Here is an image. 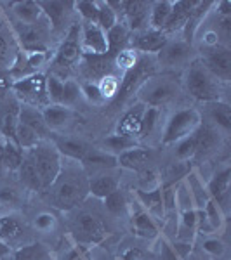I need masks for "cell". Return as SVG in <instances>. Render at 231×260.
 Here are the masks:
<instances>
[{
	"instance_id": "32",
	"label": "cell",
	"mask_w": 231,
	"mask_h": 260,
	"mask_svg": "<svg viewBox=\"0 0 231 260\" xmlns=\"http://www.w3.org/2000/svg\"><path fill=\"white\" fill-rule=\"evenodd\" d=\"M134 146H137L136 137L119 136V134L106 137V139L103 141V151H104V153H108V154H111V156H115V158L119 156V154L124 153V151L134 148Z\"/></svg>"
},
{
	"instance_id": "38",
	"label": "cell",
	"mask_w": 231,
	"mask_h": 260,
	"mask_svg": "<svg viewBox=\"0 0 231 260\" xmlns=\"http://www.w3.org/2000/svg\"><path fill=\"white\" fill-rule=\"evenodd\" d=\"M119 14L111 9V6L108 2H99V14L96 19V24L103 30L104 33L110 31L115 24H119Z\"/></svg>"
},
{
	"instance_id": "14",
	"label": "cell",
	"mask_w": 231,
	"mask_h": 260,
	"mask_svg": "<svg viewBox=\"0 0 231 260\" xmlns=\"http://www.w3.org/2000/svg\"><path fill=\"white\" fill-rule=\"evenodd\" d=\"M150 2H141V0H132V2H122V16L125 19L127 30L132 31H145L148 30L150 24Z\"/></svg>"
},
{
	"instance_id": "45",
	"label": "cell",
	"mask_w": 231,
	"mask_h": 260,
	"mask_svg": "<svg viewBox=\"0 0 231 260\" xmlns=\"http://www.w3.org/2000/svg\"><path fill=\"white\" fill-rule=\"evenodd\" d=\"M103 201H104L106 210L113 213V215H120V213H124L125 208H127V198H125L122 189H117L115 192H111V194L106 196Z\"/></svg>"
},
{
	"instance_id": "37",
	"label": "cell",
	"mask_w": 231,
	"mask_h": 260,
	"mask_svg": "<svg viewBox=\"0 0 231 260\" xmlns=\"http://www.w3.org/2000/svg\"><path fill=\"white\" fill-rule=\"evenodd\" d=\"M139 57L141 56L137 50H134L132 47H125V49H122L119 54L113 56V66H115L117 70H122L124 73H127L129 70H132L134 66L137 64Z\"/></svg>"
},
{
	"instance_id": "18",
	"label": "cell",
	"mask_w": 231,
	"mask_h": 260,
	"mask_svg": "<svg viewBox=\"0 0 231 260\" xmlns=\"http://www.w3.org/2000/svg\"><path fill=\"white\" fill-rule=\"evenodd\" d=\"M117 189H120V177L113 174L111 170L101 172V174L89 177V194H92L94 198L104 200Z\"/></svg>"
},
{
	"instance_id": "47",
	"label": "cell",
	"mask_w": 231,
	"mask_h": 260,
	"mask_svg": "<svg viewBox=\"0 0 231 260\" xmlns=\"http://www.w3.org/2000/svg\"><path fill=\"white\" fill-rule=\"evenodd\" d=\"M195 153L196 151H195V141H193V136L178 142V148H176V158H178V160L186 161L195 156Z\"/></svg>"
},
{
	"instance_id": "16",
	"label": "cell",
	"mask_w": 231,
	"mask_h": 260,
	"mask_svg": "<svg viewBox=\"0 0 231 260\" xmlns=\"http://www.w3.org/2000/svg\"><path fill=\"white\" fill-rule=\"evenodd\" d=\"M169 42V37L160 30H148L139 31L136 37L132 39V49L137 52H142L145 56H151L155 54L157 56L160 50L165 47V44Z\"/></svg>"
},
{
	"instance_id": "17",
	"label": "cell",
	"mask_w": 231,
	"mask_h": 260,
	"mask_svg": "<svg viewBox=\"0 0 231 260\" xmlns=\"http://www.w3.org/2000/svg\"><path fill=\"white\" fill-rule=\"evenodd\" d=\"M196 7V2H186V0H179V2H172V11L167 19L165 26H163V33L169 35L174 31H181L188 26L191 21L193 11Z\"/></svg>"
},
{
	"instance_id": "55",
	"label": "cell",
	"mask_w": 231,
	"mask_h": 260,
	"mask_svg": "<svg viewBox=\"0 0 231 260\" xmlns=\"http://www.w3.org/2000/svg\"><path fill=\"white\" fill-rule=\"evenodd\" d=\"M4 170V137H0V172Z\"/></svg>"
},
{
	"instance_id": "12",
	"label": "cell",
	"mask_w": 231,
	"mask_h": 260,
	"mask_svg": "<svg viewBox=\"0 0 231 260\" xmlns=\"http://www.w3.org/2000/svg\"><path fill=\"white\" fill-rule=\"evenodd\" d=\"M191 44L188 40H169L160 52L155 56L157 66L163 68H179L191 62Z\"/></svg>"
},
{
	"instance_id": "1",
	"label": "cell",
	"mask_w": 231,
	"mask_h": 260,
	"mask_svg": "<svg viewBox=\"0 0 231 260\" xmlns=\"http://www.w3.org/2000/svg\"><path fill=\"white\" fill-rule=\"evenodd\" d=\"M47 191H50L54 207L70 212L83 203L89 194V175L78 161L63 163L60 175Z\"/></svg>"
},
{
	"instance_id": "42",
	"label": "cell",
	"mask_w": 231,
	"mask_h": 260,
	"mask_svg": "<svg viewBox=\"0 0 231 260\" xmlns=\"http://www.w3.org/2000/svg\"><path fill=\"white\" fill-rule=\"evenodd\" d=\"M82 99V92H80V83L66 78L65 87H63V99H61V106H68L73 108L78 101Z\"/></svg>"
},
{
	"instance_id": "24",
	"label": "cell",
	"mask_w": 231,
	"mask_h": 260,
	"mask_svg": "<svg viewBox=\"0 0 231 260\" xmlns=\"http://www.w3.org/2000/svg\"><path fill=\"white\" fill-rule=\"evenodd\" d=\"M229 175H231V170H229V167H226V169H222L221 172H217L211 182H209V194H211V200L216 201L221 210L224 208V203H226V200H228Z\"/></svg>"
},
{
	"instance_id": "9",
	"label": "cell",
	"mask_w": 231,
	"mask_h": 260,
	"mask_svg": "<svg viewBox=\"0 0 231 260\" xmlns=\"http://www.w3.org/2000/svg\"><path fill=\"white\" fill-rule=\"evenodd\" d=\"M151 75H157V61L151 56H141L137 64L132 70H129L127 73H124V77H122L119 94L115 98L117 103L122 104L129 98H132L136 94V90L139 89L141 83L146 78H150Z\"/></svg>"
},
{
	"instance_id": "54",
	"label": "cell",
	"mask_w": 231,
	"mask_h": 260,
	"mask_svg": "<svg viewBox=\"0 0 231 260\" xmlns=\"http://www.w3.org/2000/svg\"><path fill=\"white\" fill-rule=\"evenodd\" d=\"M65 260H85V257H83V253L80 250H73V251H70L68 255H66V258Z\"/></svg>"
},
{
	"instance_id": "28",
	"label": "cell",
	"mask_w": 231,
	"mask_h": 260,
	"mask_svg": "<svg viewBox=\"0 0 231 260\" xmlns=\"http://www.w3.org/2000/svg\"><path fill=\"white\" fill-rule=\"evenodd\" d=\"M24 151L19 148L16 141L4 139V170L9 174H18L21 163H23Z\"/></svg>"
},
{
	"instance_id": "15",
	"label": "cell",
	"mask_w": 231,
	"mask_h": 260,
	"mask_svg": "<svg viewBox=\"0 0 231 260\" xmlns=\"http://www.w3.org/2000/svg\"><path fill=\"white\" fill-rule=\"evenodd\" d=\"M151 161H153V149L148 146H134L117 156V165L134 172L148 170Z\"/></svg>"
},
{
	"instance_id": "56",
	"label": "cell",
	"mask_w": 231,
	"mask_h": 260,
	"mask_svg": "<svg viewBox=\"0 0 231 260\" xmlns=\"http://www.w3.org/2000/svg\"><path fill=\"white\" fill-rule=\"evenodd\" d=\"M0 260H12V253L9 255V257H4V258H0Z\"/></svg>"
},
{
	"instance_id": "52",
	"label": "cell",
	"mask_w": 231,
	"mask_h": 260,
	"mask_svg": "<svg viewBox=\"0 0 231 260\" xmlns=\"http://www.w3.org/2000/svg\"><path fill=\"white\" fill-rule=\"evenodd\" d=\"M139 258H141V251L137 248H131L122 255V260H139Z\"/></svg>"
},
{
	"instance_id": "23",
	"label": "cell",
	"mask_w": 231,
	"mask_h": 260,
	"mask_svg": "<svg viewBox=\"0 0 231 260\" xmlns=\"http://www.w3.org/2000/svg\"><path fill=\"white\" fill-rule=\"evenodd\" d=\"M54 144V148L57 149V153L61 156L68 158L71 161H78L80 163L83 160V156L89 151V146L85 142L73 139V137H56L54 141H50Z\"/></svg>"
},
{
	"instance_id": "8",
	"label": "cell",
	"mask_w": 231,
	"mask_h": 260,
	"mask_svg": "<svg viewBox=\"0 0 231 260\" xmlns=\"http://www.w3.org/2000/svg\"><path fill=\"white\" fill-rule=\"evenodd\" d=\"M106 225L92 212H78L70 222V234L78 245H98L106 238Z\"/></svg>"
},
{
	"instance_id": "41",
	"label": "cell",
	"mask_w": 231,
	"mask_h": 260,
	"mask_svg": "<svg viewBox=\"0 0 231 260\" xmlns=\"http://www.w3.org/2000/svg\"><path fill=\"white\" fill-rule=\"evenodd\" d=\"M73 9L82 18V23H96L99 14V2L80 0V2H73Z\"/></svg>"
},
{
	"instance_id": "39",
	"label": "cell",
	"mask_w": 231,
	"mask_h": 260,
	"mask_svg": "<svg viewBox=\"0 0 231 260\" xmlns=\"http://www.w3.org/2000/svg\"><path fill=\"white\" fill-rule=\"evenodd\" d=\"M120 80H122V78H119L117 75H113V73L104 75V77L99 78L98 87H99V92H101V95H103L104 103L117 98L119 89H120Z\"/></svg>"
},
{
	"instance_id": "22",
	"label": "cell",
	"mask_w": 231,
	"mask_h": 260,
	"mask_svg": "<svg viewBox=\"0 0 231 260\" xmlns=\"http://www.w3.org/2000/svg\"><path fill=\"white\" fill-rule=\"evenodd\" d=\"M42 115H44L45 125L49 127V130L54 132V130L65 128L66 125L73 120L75 111H73V108L61 106V104H49V106H45L44 110H42Z\"/></svg>"
},
{
	"instance_id": "53",
	"label": "cell",
	"mask_w": 231,
	"mask_h": 260,
	"mask_svg": "<svg viewBox=\"0 0 231 260\" xmlns=\"http://www.w3.org/2000/svg\"><path fill=\"white\" fill-rule=\"evenodd\" d=\"M12 253V248L7 243H4L2 240H0V258H4V257H9V255Z\"/></svg>"
},
{
	"instance_id": "30",
	"label": "cell",
	"mask_w": 231,
	"mask_h": 260,
	"mask_svg": "<svg viewBox=\"0 0 231 260\" xmlns=\"http://www.w3.org/2000/svg\"><path fill=\"white\" fill-rule=\"evenodd\" d=\"M132 229L137 236L142 238H153L157 236L158 228H157V222L153 220V217L150 213H146L142 208H139L136 213L132 215Z\"/></svg>"
},
{
	"instance_id": "25",
	"label": "cell",
	"mask_w": 231,
	"mask_h": 260,
	"mask_svg": "<svg viewBox=\"0 0 231 260\" xmlns=\"http://www.w3.org/2000/svg\"><path fill=\"white\" fill-rule=\"evenodd\" d=\"M11 9L16 16V23H19V24H35L44 18L39 2H33V0L12 2Z\"/></svg>"
},
{
	"instance_id": "26",
	"label": "cell",
	"mask_w": 231,
	"mask_h": 260,
	"mask_svg": "<svg viewBox=\"0 0 231 260\" xmlns=\"http://www.w3.org/2000/svg\"><path fill=\"white\" fill-rule=\"evenodd\" d=\"M42 14L49 21L50 30H60L68 16V7L73 6V2H39Z\"/></svg>"
},
{
	"instance_id": "40",
	"label": "cell",
	"mask_w": 231,
	"mask_h": 260,
	"mask_svg": "<svg viewBox=\"0 0 231 260\" xmlns=\"http://www.w3.org/2000/svg\"><path fill=\"white\" fill-rule=\"evenodd\" d=\"M44 139H42L37 132H33L30 127H26V125H23V123H18V128H16V142H18V146L23 151L33 148V146H37Z\"/></svg>"
},
{
	"instance_id": "36",
	"label": "cell",
	"mask_w": 231,
	"mask_h": 260,
	"mask_svg": "<svg viewBox=\"0 0 231 260\" xmlns=\"http://www.w3.org/2000/svg\"><path fill=\"white\" fill-rule=\"evenodd\" d=\"M160 116H162V108H151L146 106L145 115H142V121H141V130H139V139H145L153 134V130L158 127L160 123Z\"/></svg>"
},
{
	"instance_id": "29",
	"label": "cell",
	"mask_w": 231,
	"mask_h": 260,
	"mask_svg": "<svg viewBox=\"0 0 231 260\" xmlns=\"http://www.w3.org/2000/svg\"><path fill=\"white\" fill-rule=\"evenodd\" d=\"M137 198H139L142 210L150 213L151 217L163 215V205H162V187H155L150 191H137Z\"/></svg>"
},
{
	"instance_id": "13",
	"label": "cell",
	"mask_w": 231,
	"mask_h": 260,
	"mask_svg": "<svg viewBox=\"0 0 231 260\" xmlns=\"http://www.w3.org/2000/svg\"><path fill=\"white\" fill-rule=\"evenodd\" d=\"M82 56H108V39L96 23H82L80 28Z\"/></svg>"
},
{
	"instance_id": "7",
	"label": "cell",
	"mask_w": 231,
	"mask_h": 260,
	"mask_svg": "<svg viewBox=\"0 0 231 260\" xmlns=\"http://www.w3.org/2000/svg\"><path fill=\"white\" fill-rule=\"evenodd\" d=\"M11 92H14V98L23 101V104H30V106L40 108L44 110L49 106V95H47V85H45V75L37 71L33 75L23 77L19 80H14L11 85Z\"/></svg>"
},
{
	"instance_id": "33",
	"label": "cell",
	"mask_w": 231,
	"mask_h": 260,
	"mask_svg": "<svg viewBox=\"0 0 231 260\" xmlns=\"http://www.w3.org/2000/svg\"><path fill=\"white\" fill-rule=\"evenodd\" d=\"M18 175H19V180H21V184H23V187H26V189H30V191H35V192L42 191L39 175H37L35 167H33L30 158L26 156V153H24V156H23V163H21V167L18 170Z\"/></svg>"
},
{
	"instance_id": "5",
	"label": "cell",
	"mask_w": 231,
	"mask_h": 260,
	"mask_svg": "<svg viewBox=\"0 0 231 260\" xmlns=\"http://www.w3.org/2000/svg\"><path fill=\"white\" fill-rule=\"evenodd\" d=\"M201 115L195 108H184V110L176 111L174 115L167 118V123L162 132V144H178L179 141L193 136L196 128L201 125Z\"/></svg>"
},
{
	"instance_id": "11",
	"label": "cell",
	"mask_w": 231,
	"mask_h": 260,
	"mask_svg": "<svg viewBox=\"0 0 231 260\" xmlns=\"http://www.w3.org/2000/svg\"><path fill=\"white\" fill-rule=\"evenodd\" d=\"M200 61L221 83L231 78V49L226 45L205 49Z\"/></svg>"
},
{
	"instance_id": "4",
	"label": "cell",
	"mask_w": 231,
	"mask_h": 260,
	"mask_svg": "<svg viewBox=\"0 0 231 260\" xmlns=\"http://www.w3.org/2000/svg\"><path fill=\"white\" fill-rule=\"evenodd\" d=\"M181 90V83L169 75H151L136 90L137 101L145 106L162 108L170 103Z\"/></svg>"
},
{
	"instance_id": "10",
	"label": "cell",
	"mask_w": 231,
	"mask_h": 260,
	"mask_svg": "<svg viewBox=\"0 0 231 260\" xmlns=\"http://www.w3.org/2000/svg\"><path fill=\"white\" fill-rule=\"evenodd\" d=\"M14 35L23 52H47V26L42 21L35 24H14Z\"/></svg>"
},
{
	"instance_id": "35",
	"label": "cell",
	"mask_w": 231,
	"mask_h": 260,
	"mask_svg": "<svg viewBox=\"0 0 231 260\" xmlns=\"http://www.w3.org/2000/svg\"><path fill=\"white\" fill-rule=\"evenodd\" d=\"M211 104V110H209V115L214 123L217 127H221L224 132H229L231 130V110L228 103H222V101H216V103H209Z\"/></svg>"
},
{
	"instance_id": "6",
	"label": "cell",
	"mask_w": 231,
	"mask_h": 260,
	"mask_svg": "<svg viewBox=\"0 0 231 260\" xmlns=\"http://www.w3.org/2000/svg\"><path fill=\"white\" fill-rule=\"evenodd\" d=\"M80 28L82 23L75 21L73 24L68 28L65 35V40L61 42L60 49L56 52V57L52 61L54 68V77L61 78L63 73H68L71 68H75L77 64H80L82 61V50H80Z\"/></svg>"
},
{
	"instance_id": "48",
	"label": "cell",
	"mask_w": 231,
	"mask_h": 260,
	"mask_svg": "<svg viewBox=\"0 0 231 260\" xmlns=\"http://www.w3.org/2000/svg\"><path fill=\"white\" fill-rule=\"evenodd\" d=\"M54 225H56V217H54L50 212H40L35 215V228L42 231V233L52 231Z\"/></svg>"
},
{
	"instance_id": "46",
	"label": "cell",
	"mask_w": 231,
	"mask_h": 260,
	"mask_svg": "<svg viewBox=\"0 0 231 260\" xmlns=\"http://www.w3.org/2000/svg\"><path fill=\"white\" fill-rule=\"evenodd\" d=\"M80 92H82V98L85 101H89L92 104H103L104 99L99 92L98 82H83L80 83Z\"/></svg>"
},
{
	"instance_id": "21",
	"label": "cell",
	"mask_w": 231,
	"mask_h": 260,
	"mask_svg": "<svg viewBox=\"0 0 231 260\" xmlns=\"http://www.w3.org/2000/svg\"><path fill=\"white\" fill-rule=\"evenodd\" d=\"M19 123L30 127L33 132L39 134L44 141H49V136H52V132H50L49 127L45 125V120H44V115H42L40 108H35V106H30V104L21 103Z\"/></svg>"
},
{
	"instance_id": "43",
	"label": "cell",
	"mask_w": 231,
	"mask_h": 260,
	"mask_svg": "<svg viewBox=\"0 0 231 260\" xmlns=\"http://www.w3.org/2000/svg\"><path fill=\"white\" fill-rule=\"evenodd\" d=\"M45 250L40 243L21 246L16 251H12V260H44Z\"/></svg>"
},
{
	"instance_id": "51",
	"label": "cell",
	"mask_w": 231,
	"mask_h": 260,
	"mask_svg": "<svg viewBox=\"0 0 231 260\" xmlns=\"http://www.w3.org/2000/svg\"><path fill=\"white\" fill-rule=\"evenodd\" d=\"M160 253H162V260H181V258L178 257V255H176L174 248H172L170 245H167V243H162Z\"/></svg>"
},
{
	"instance_id": "49",
	"label": "cell",
	"mask_w": 231,
	"mask_h": 260,
	"mask_svg": "<svg viewBox=\"0 0 231 260\" xmlns=\"http://www.w3.org/2000/svg\"><path fill=\"white\" fill-rule=\"evenodd\" d=\"M179 222H181L183 231H190V233H193V231L196 229V224H198L196 210H193V208H186V210L181 213V219H179Z\"/></svg>"
},
{
	"instance_id": "34",
	"label": "cell",
	"mask_w": 231,
	"mask_h": 260,
	"mask_svg": "<svg viewBox=\"0 0 231 260\" xmlns=\"http://www.w3.org/2000/svg\"><path fill=\"white\" fill-rule=\"evenodd\" d=\"M172 11V2L169 0H162V2H153L150 9V28L151 30H163L167 19Z\"/></svg>"
},
{
	"instance_id": "19",
	"label": "cell",
	"mask_w": 231,
	"mask_h": 260,
	"mask_svg": "<svg viewBox=\"0 0 231 260\" xmlns=\"http://www.w3.org/2000/svg\"><path fill=\"white\" fill-rule=\"evenodd\" d=\"M26 234L24 222L19 219L16 213H4L0 215V240L12 248V245L19 243Z\"/></svg>"
},
{
	"instance_id": "50",
	"label": "cell",
	"mask_w": 231,
	"mask_h": 260,
	"mask_svg": "<svg viewBox=\"0 0 231 260\" xmlns=\"http://www.w3.org/2000/svg\"><path fill=\"white\" fill-rule=\"evenodd\" d=\"M201 248L207 251V253L214 255V257H219V255L224 253L226 246H224V243L221 240H217V238H209V240H205L201 243Z\"/></svg>"
},
{
	"instance_id": "31",
	"label": "cell",
	"mask_w": 231,
	"mask_h": 260,
	"mask_svg": "<svg viewBox=\"0 0 231 260\" xmlns=\"http://www.w3.org/2000/svg\"><path fill=\"white\" fill-rule=\"evenodd\" d=\"M106 39H108V56L113 57L115 54H119L122 49L127 47L129 42V30L125 24H115L110 31H106Z\"/></svg>"
},
{
	"instance_id": "3",
	"label": "cell",
	"mask_w": 231,
	"mask_h": 260,
	"mask_svg": "<svg viewBox=\"0 0 231 260\" xmlns=\"http://www.w3.org/2000/svg\"><path fill=\"white\" fill-rule=\"evenodd\" d=\"M26 156L30 158L33 167L39 175L42 191H47L57 179L63 167V156L57 153L50 141H42L30 149H24Z\"/></svg>"
},
{
	"instance_id": "44",
	"label": "cell",
	"mask_w": 231,
	"mask_h": 260,
	"mask_svg": "<svg viewBox=\"0 0 231 260\" xmlns=\"http://www.w3.org/2000/svg\"><path fill=\"white\" fill-rule=\"evenodd\" d=\"M21 200H23V196H21L19 189L12 186H0V207L14 210L19 207Z\"/></svg>"
},
{
	"instance_id": "27",
	"label": "cell",
	"mask_w": 231,
	"mask_h": 260,
	"mask_svg": "<svg viewBox=\"0 0 231 260\" xmlns=\"http://www.w3.org/2000/svg\"><path fill=\"white\" fill-rule=\"evenodd\" d=\"M193 141H195V156L196 154H207L216 148L219 142V134L216 132V128L211 125H205L201 121V125L196 128V132L193 134Z\"/></svg>"
},
{
	"instance_id": "2",
	"label": "cell",
	"mask_w": 231,
	"mask_h": 260,
	"mask_svg": "<svg viewBox=\"0 0 231 260\" xmlns=\"http://www.w3.org/2000/svg\"><path fill=\"white\" fill-rule=\"evenodd\" d=\"M183 87L193 99L201 103L221 101V82L201 64L200 59H193L184 70Z\"/></svg>"
},
{
	"instance_id": "20",
	"label": "cell",
	"mask_w": 231,
	"mask_h": 260,
	"mask_svg": "<svg viewBox=\"0 0 231 260\" xmlns=\"http://www.w3.org/2000/svg\"><path fill=\"white\" fill-rule=\"evenodd\" d=\"M145 110H146V106L142 103H139V101H137L134 106L129 108V110L124 113V116L119 120V123H117V134H119V136L136 137L137 139Z\"/></svg>"
}]
</instances>
